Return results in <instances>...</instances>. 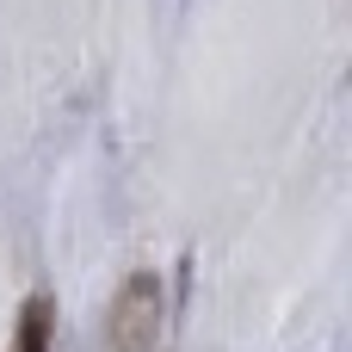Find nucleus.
<instances>
[{
  "label": "nucleus",
  "mask_w": 352,
  "mask_h": 352,
  "mask_svg": "<svg viewBox=\"0 0 352 352\" xmlns=\"http://www.w3.org/2000/svg\"><path fill=\"white\" fill-rule=\"evenodd\" d=\"M111 340L118 352H148L155 346V278H130L111 316Z\"/></svg>",
  "instance_id": "nucleus-1"
},
{
  "label": "nucleus",
  "mask_w": 352,
  "mask_h": 352,
  "mask_svg": "<svg viewBox=\"0 0 352 352\" xmlns=\"http://www.w3.org/2000/svg\"><path fill=\"white\" fill-rule=\"evenodd\" d=\"M12 352H50V303L31 297L19 309V334H12Z\"/></svg>",
  "instance_id": "nucleus-2"
}]
</instances>
